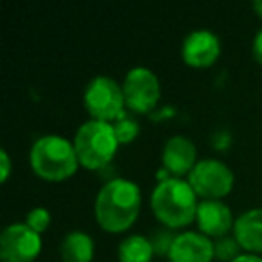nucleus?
Returning <instances> with one entry per match:
<instances>
[{
  "label": "nucleus",
  "instance_id": "nucleus-3",
  "mask_svg": "<svg viewBox=\"0 0 262 262\" xmlns=\"http://www.w3.org/2000/svg\"><path fill=\"white\" fill-rule=\"evenodd\" d=\"M29 164L34 174L45 182H65L81 167L74 142L61 135H43L34 140Z\"/></svg>",
  "mask_w": 262,
  "mask_h": 262
},
{
  "label": "nucleus",
  "instance_id": "nucleus-1",
  "mask_svg": "<svg viewBox=\"0 0 262 262\" xmlns=\"http://www.w3.org/2000/svg\"><path fill=\"white\" fill-rule=\"evenodd\" d=\"M142 208V190L135 182L112 178L99 189L94 203L97 225L106 233H124L135 225Z\"/></svg>",
  "mask_w": 262,
  "mask_h": 262
},
{
  "label": "nucleus",
  "instance_id": "nucleus-13",
  "mask_svg": "<svg viewBox=\"0 0 262 262\" xmlns=\"http://www.w3.org/2000/svg\"><path fill=\"white\" fill-rule=\"evenodd\" d=\"M232 235L244 253L262 255V208H250L237 215Z\"/></svg>",
  "mask_w": 262,
  "mask_h": 262
},
{
  "label": "nucleus",
  "instance_id": "nucleus-10",
  "mask_svg": "<svg viewBox=\"0 0 262 262\" xmlns=\"http://www.w3.org/2000/svg\"><path fill=\"white\" fill-rule=\"evenodd\" d=\"M198 232L210 237L212 241L232 235L235 217L223 200H201L196 212Z\"/></svg>",
  "mask_w": 262,
  "mask_h": 262
},
{
  "label": "nucleus",
  "instance_id": "nucleus-16",
  "mask_svg": "<svg viewBox=\"0 0 262 262\" xmlns=\"http://www.w3.org/2000/svg\"><path fill=\"white\" fill-rule=\"evenodd\" d=\"M113 129H115L117 140L120 146H127V144L135 142L137 137L140 135V126L133 117H129L127 113H124L120 119H117L113 122Z\"/></svg>",
  "mask_w": 262,
  "mask_h": 262
},
{
  "label": "nucleus",
  "instance_id": "nucleus-9",
  "mask_svg": "<svg viewBox=\"0 0 262 262\" xmlns=\"http://www.w3.org/2000/svg\"><path fill=\"white\" fill-rule=\"evenodd\" d=\"M182 59L192 69H208L221 56V40L210 29H194L182 41Z\"/></svg>",
  "mask_w": 262,
  "mask_h": 262
},
{
  "label": "nucleus",
  "instance_id": "nucleus-22",
  "mask_svg": "<svg viewBox=\"0 0 262 262\" xmlns=\"http://www.w3.org/2000/svg\"><path fill=\"white\" fill-rule=\"evenodd\" d=\"M212 146L217 147V149H226V147L230 146V142H232V139H230L228 133H225V131H221V133H215L214 135V140H212Z\"/></svg>",
  "mask_w": 262,
  "mask_h": 262
},
{
  "label": "nucleus",
  "instance_id": "nucleus-21",
  "mask_svg": "<svg viewBox=\"0 0 262 262\" xmlns=\"http://www.w3.org/2000/svg\"><path fill=\"white\" fill-rule=\"evenodd\" d=\"M251 56L258 65H262V29H258V33L251 41Z\"/></svg>",
  "mask_w": 262,
  "mask_h": 262
},
{
  "label": "nucleus",
  "instance_id": "nucleus-20",
  "mask_svg": "<svg viewBox=\"0 0 262 262\" xmlns=\"http://www.w3.org/2000/svg\"><path fill=\"white\" fill-rule=\"evenodd\" d=\"M13 172V162H11V157L6 149L0 151V182L6 183L9 180Z\"/></svg>",
  "mask_w": 262,
  "mask_h": 262
},
{
  "label": "nucleus",
  "instance_id": "nucleus-2",
  "mask_svg": "<svg viewBox=\"0 0 262 262\" xmlns=\"http://www.w3.org/2000/svg\"><path fill=\"white\" fill-rule=\"evenodd\" d=\"M149 205L151 212L162 226L182 230L196 223L200 198L187 178H167L155 185Z\"/></svg>",
  "mask_w": 262,
  "mask_h": 262
},
{
  "label": "nucleus",
  "instance_id": "nucleus-15",
  "mask_svg": "<svg viewBox=\"0 0 262 262\" xmlns=\"http://www.w3.org/2000/svg\"><path fill=\"white\" fill-rule=\"evenodd\" d=\"M119 262H151L155 257V248L151 239L140 233H131L120 241L117 248Z\"/></svg>",
  "mask_w": 262,
  "mask_h": 262
},
{
  "label": "nucleus",
  "instance_id": "nucleus-24",
  "mask_svg": "<svg viewBox=\"0 0 262 262\" xmlns=\"http://www.w3.org/2000/svg\"><path fill=\"white\" fill-rule=\"evenodd\" d=\"M253 11H255V15H257L258 18L262 20V0H257V2H253Z\"/></svg>",
  "mask_w": 262,
  "mask_h": 262
},
{
  "label": "nucleus",
  "instance_id": "nucleus-19",
  "mask_svg": "<svg viewBox=\"0 0 262 262\" xmlns=\"http://www.w3.org/2000/svg\"><path fill=\"white\" fill-rule=\"evenodd\" d=\"M174 237H176V232L171 228H158L153 235L149 237L151 239V244L155 248V255L158 257H169V251H171V246L174 243Z\"/></svg>",
  "mask_w": 262,
  "mask_h": 262
},
{
  "label": "nucleus",
  "instance_id": "nucleus-7",
  "mask_svg": "<svg viewBox=\"0 0 262 262\" xmlns=\"http://www.w3.org/2000/svg\"><path fill=\"white\" fill-rule=\"evenodd\" d=\"M187 182L200 200H225L233 190L235 176L230 165L217 158H201Z\"/></svg>",
  "mask_w": 262,
  "mask_h": 262
},
{
  "label": "nucleus",
  "instance_id": "nucleus-4",
  "mask_svg": "<svg viewBox=\"0 0 262 262\" xmlns=\"http://www.w3.org/2000/svg\"><path fill=\"white\" fill-rule=\"evenodd\" d=\"M79 165L88 171H102L115 158L120 144L117 140L113 124L101 120H86L76 131L74 137Z\"/></svg>",
  "mask_w": 262,
  "mask_h": 262
},
{
  "label": "nucleus",
  "instance_id": "nucleus-11",
  "mask_svg": "<svg viewBox=\"0 0 262 262\" xmlns=\"http://www.w3.org/2000/svg\"><path fill=\"white\" fill-rule=\"evenodd\" d=\"M198 149L185 135H172L162 149V169L171 178H189L198 164Z\"/></svg>",
  "mask_w": 262,
  "mask_h": 262
},
{
  "label": "nucleus",
  "instance_id": "nucleus-12",
  "mask_svg": "<svg viewBox=\"0 0 262 262\" xmlns=\"http://www.w3.org/2000/svg\"><path fill=\"white\" fill-rule=\"evenodd\" d=\"M169 262H212L215 258L214 241L201 232H178L169 251Z\"/></svg>",
  "mask_w": 262,
  "mask_h": 262
},
{
  "label": "nucleus",
  "instance_id": "nucleus-14",
  "mask_svg": "<svg viewBox=\"0 0 262 262\" xmlns=\"http://www.w3.org/2000/svg\"><path fill=\"white\" fill-rule=\"evenodd\" d=\"M61 262H92L95 257V243L83 230H72L59 244Z\"/></svg>",
  "mask_w": 262,
  "mask_h": 262
},
{
  "label": "nucleus",
  "instance_id": "nucleus-17",
  "mask_svg": "<svg viewBox=\"0 0 262 262\" xmlns=\"http://www.w3.org/2000/svg\"><path fill=\"white\" fill-rule=\"evenodd\" d=\"M214 253L215 258L221 262H233L237 257L243 255V248L239 246L233 235H226L214 241Z\"/></svg>",
  "mask_w": 262,
  "mask_h": 262
},
{
  "label": "nucleus",
  "instance_id": "nucleus-5",
  "mask_svg": "<svg viewBox=\"0 0 262 262\" xmlns=\"http://www.w3.org/2000/svg\"><path fill=\"white\" fill-rule=\"evenodd\" d=\"M83 104L90 119L113 124L127 113L122 83L108 76H97L86 84Z\"/></svg>",
  "mask_w": 262,
  "mask_h": 262
},
{
  "label": "nucleus",
  "instance_id": "nucleus-18",
  "mask_svg": "<svg viewBox=\"0 0 262 262\" xmlns=\"http://www.w3.org/2000/svg\"><path fill=\"white\" fill-rule=\"evenodd\" d=\"M51 221H52L51 212L43 207L31 208V210L26 214V219H24V223H26L29 228H33L36 233H40V235L47 232L49 226H51Z\"/></svg>",
  "mask_w": 262,
  "mask_h": 262
},
{
  "label": "nucleus",
  "instance_id": "nucleus-6",
  "mask_svg": "<svg viewBox=\"0 0 262 262\" xmlns=\"http://www.w3.org/2000/svg\"><path fill=\"white\" fill-rule=\"evenodd\" d=\"M126 108L131 113L147 115L155 112L162 97V84L158 76L147 67H133L122 81Z\"/></svg>",
  "mask_w": 262,
  "mask_h": 262
},
{
  "label": "nucleus",
  "instance_id": "nucleus-23",
  "mask_svg": "<svg viewBox=\"0 0 262 262\" xmlns=\"http://www.w3.org/2000/svg\"><path fill=\"white\" fill-rule=\"evenodd\" d=\"M233 262H262V257L260 255H253V253H243Z\"/></svg>",
  "mask_w": 262,
  "mask_h": 262
},
{
  "label": "nucleus",
  "instance_id": "nucleus-8",
  "mask_svg": "<svg viewBox=\"0 0 262 262\" xmlns=\"http://www.w3.org/2000/svg\"><path fill=\"white\" fill-rule=\"evenodd\" d=\"M41 235L26 223H11L0 233V260L34 262L41 253Z\"/></svg>",
  "mask_w": 262,
  "mask_h": 262
}]
</instances>
